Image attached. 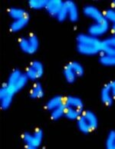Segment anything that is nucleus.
<instances>
[{
	"label": "nucleus",
	"instance_id": "obj_11",
	"mask_svg": "<svg viewBox=\"0 0 115 149\" xmlns=\"http://www.w3.org/2000/svg\"><path fill=\"white\" fill-rule=\"evenodd\" d=\"M63 6H64V2L61 0H49L47 2V5L45 9L47 11L49 15L56 18Z\"/></svg>",
	"mask_w": 115,
	"mask_h": 149
},
{
	"label": "nucleus",
	"instance_id": "obj_22",
	"mask_svg": "<svg viewBox=\"0 0 115 149\" xmlns=\"http://www.w3.org/2000/svg\"><path fill=\"white\" fill-rule=\"evenodd\" d=\"M64 111H65V104H62V106L54 109L51 111V117L53 120H58L61 118L64 117Z\"/></svg>",
	"mask_w": 115,
	"mask_h": 149
},
{
	"label": "nucleus",
	"instance_id": "obj_15",
	"mask_svg": "<svg viewBox=\"0 0 115 149\" xmlns=\"http://www.w3.org/2000/svg\"><path fill=\"white\" fill-rule=\"evenodd\" d=\"M64 104L74 109L84 111V104L81 98L76 96H68L65 97Z\"/></svg>",
	"mask_w": 115,
	"mask_h": 149
},
{
	"label": "nucleus",
	"instance_id": "obj_1",
	"mask_svg": "<svg viewBox=\"0 0 115 149\" xmlns=\"http://www.w3.org/2000/svg\"><path fill=\"white\" fill-rule=\"evenodd\" d=\"M28 79L25 73L19 69L13 70L9 74L8 80L0 89V106L3 110L10 107L16 93L26 87Z\"/></svg>",
	"mask_w": 115,
	"mask_h": 149
},
{
	"label": "nucleus",
	"instance_id": "obj_10",
	"mask_svg": "<svg viewBox=\"0 0 115 149\" xmlns=\"http://www.w3.org/2000/svg\"><path fill=\"white\" fill-rule=\"evenodd\" d=\"M101 54L115 56V36H112L102 40Z\"/></svg>",
	"mask_w": 115,
	"mask_h": 149
},
{
	"label": "nucleus",
	"instance_id": "obj_18",
	"mask_svg": "<svg viewBox=\"0 0 115 149\" xmlns=\"http://www.w3.org/2000/svg\"><path fill=\"white\" fill-rule=\"evenodd\" d=\"M44 94H45V92H44V89H43L42 84L39 83V82H36L32 86L29 95L32 98L38 99V98H42L44 96Z\"/></svg>",
	"mask_w": 115,
	"mask_h": 149
},
{
	"label": "nucleus",
	"instance_id": "obj_12",
	"mask_svg": "<svg viewBox=\"0 0 115 149\" xmlns=\"http://www.w3.org/2000/svg\"><path fill=\"white\" fill-rule=\"evenodd\" d=\"M100 99L104 104L106 106H111L112 105L114 102V98L111 94V89H110V86L109 84L107 83L101 89V92H100Z\"/></svg>",
	"mask_w": 115,
	"mask_h": 149
},
{
	"label": "nucleus",
	"instance_id": "obj_7",
	"mask_svg": "<svg viewBox=\"0 0 115 149\" xmlns=\"http://www.w3.org/2000/svg\"><path fill=\"white\" fill-rule=\"evenodd\" d=\"M110 29V23L107 20L100 22H94L88 28V34L99 38L104 36Z\"/></svg>",
	"mask_w": 115,
	"mask_h": 149
},
{
	"label": "nucleus",
	"instance_id": "obj_21",
	"mask_svg": "<svg viewBox=\"0 0 115 149\" xmlns=\"http://www.w3.org/2000/svg\"><path fill=\"white\" fill-rule=\"evenodd\" d=\"M47 2V0H30L28 1V6L31 9L34 10L45 9Z\"/></svg>",
	"mask_w": 115,
	"mask_h": 149
},
{
	"label": "nucleus",
	"instance_id": "obj_27",
	"mask_svg": "<svg viewBox=\"0 0 115 149\" xmlns=\"http://www.w3.org/2000/svg\"><path fill=\"white\" fill-rule=\"evenodd\" d=\"M109 86H110V89H111V94L113 96L114 100H115V81H112L109 82Z\"/></svg>",
	"mask_w": 115,
	"mask_h": 149
},
{
	"label": "nucleus",
	"instance_id": "obj_2",
	"mask_svg": "<svg viewBox=\"0 0 115 149\" xmlns=\"http://www.w3.org/2000/svg\"><path fill=\"white\" fill-rule=\"evenodd\" d=\"M102 40L90 34H80L77 37V50L84 56H94L101 54Z\"/></svg>",
	"mask_w": 115,
	"mask_h": 149
},
{
	"label": "nucleus",
	"instance_id": "obj_24",
	"mask_svg": "<svg viewBox=\"0 0 115 149\" xmlns=\"http://www.w3.org/2000/svg\"><path fill=\"white\" fill-rule=\"evenodd\" d=\"M69 66L72 68L73 71L75 72V74H77L78 77H81L84 74L85 70H84L83 66L81 65L79 62H71L69 63Z\"/></svg>",
	"mask_w": 115,
	"mask_h": 149
},
{
	"label": "nucleus",
	"instance_id": "obj_25",
	"mask_svg": "<svg viewBox=\"0 0 115 149\" xmlns=\"http://www.w3.org/2000/svg\"><path fill=\"white\" fill-rule=\"evenodd\" d=\"M105 18L106 20L109 23H111L112 25L115 24V9H107L104 13Z\"/></svg>",
	"mask_w": 115,
	"mask_h": 149
},
{
	"label": "nucleus",
	"instance_id": "obj_13",
	"mask_svg": "<svg viewBox=\"0 0 115 149\" xmlns=\"http://www.w3.org/2000/svg\"><path fill=\"white\" fill-rule=\"evenodd\" d=\"M29 22V16L27 15L26 17L21 19L13 20V22L10 24V30L13 32H18L26 28Z\"/></svg>",
	"mask_w": 115,
	"mask_h": 149
},
{
	"label": "nucleus",
	"instance_id": "obj_30",
	"mask_svg": "<svg viewBox=\"0 0 115 149\" xmlns=\"http://www.w3.org/2000/svg\"><path fill=\"white\" fill-rule=\"evenodd\" d=\"M114 149H115V146H114Z\"/></svg>",
	"mask_w": 115,
	"mask_h": 149
},
{
	"label": "nucleus",
	"instance_id": "obj_16",
	"mask_svg": "<svg viewBox=\"0 0 115 149\" xmlns=\"http://www.w3.org/2000/svg\"><path fill=\"white\" fill-rule=\"evenodd\" d=\"M83 111L78 110V109H74L70 106H68L65 104V111H64V118H66L67 119L75 121L79 118V116L81 115V113Z\"/></svg>",
	"mask_w": 115,
	"mask_h": 149
},
{
	"label": "nucleus",
	"instance_id": "obj_5",
	"mask_svg": "<svg viewBox=\"0 0 115 149\" xmlns=\"http://www.w3.org/2000/svg\"><path fill=\"white\" fill-rule=\"evenodd\" d=\"M19 47L26 54L35 53L39 47V41L35 35H29L26 37H21L19 42Z\"/></svg>",
	"mask_w": 115,
	"mask_h": 149
},
{
	"label": "nucleus",
	"instance_id": "obj_4",
	"mask_svg": "<svg viewBox=\"0 0 115 149\" xmlns=\"http://www.w3.org/2000/svg\"><path fill=\"white\" fill-rule=\"evenodd\" d=\"M22 140L27 148L37 149L42 144L43 132L41 129H36L32 133L26 132L22 135Z\"/></svg>",
	"mask_w": 115,
	"mask_h": 149
},
{
	"label": "nucleus",
	"instance_id": "obj_9",
	"mask_svg": "<svg viewBox=\"0 0 115 149\" xmlns=\"http://www.w3.org/2000/svg\"><path fill=\"white\" fill-rule=\"evenodd\" d=\"M64 6L68 13V19L71 22H77L79 18V11L76 3L73 1L68 0L64 2Z\"/></svg>",
	"mask_w": 115,
	"mask_h": 149
},
{
	"label": "nucleus",
	"instance_id": "obj_14",
	"mask_svg": "<svg viewBox=\"0 0 115 149\" xmlns=\"http://www.w3.org/2000/svg\"><path fill=\"white\" fill-rule=\"evenodd\" d=\"M64 101H65V97H63L62 95L54 96L50 98L46 103V109L48 111H51L54 109H57L58 107L62 106V104H64Z\"/></svg>",
	"mask_w": 115,
	"mask_h": 149
},
{
	"label": "nucleus",
	"instance_id": "obj_20",
	"mask_svg": "<svg viewBox=\"0 0 115 149\" xmlns=\"http://www.w3.org/2000/svg\"><path fill=\"white\" fill-rule=\"evenodd\" d=\"M99 62L105 66H115V56L101 54L99 58Z\"/></svg>",
	"mask_w": 115,
	"mask_h": 149
},
{
	"label": "nucleus",
	"instance_id": "obj_28",
	"mask_svg": "<svg viewBox=\"0 0 115 149\" xmlns=\"http://www.w3.org/2000/svg\"><path fill=\"white\" fill-rule=\"evenodd\" d=\"M111 33L112 36H115V24L111 26Z\"/></svg>",
	"mask_w": 115,
	"mask_h": 149
},
{
	"label": "nucleus",
	"instance_id": "obj_26",
	"mask_svg": "<svg viewBox=\"0 0 115 149\" xmlns=\"http://www.w3.org/2000/svg\"><path fill=\"white\" fill-rule=\"evenodd\" d=\"M56 19L59 22H64V20H66L68 19V13H67L66 9H65L64 6H63L62 9L60 10V12L56 16Z\"/></svg>",
	"mask_w": 115,
	"mask_h": 149
},
{
	"label": "nucleus",
	"instance_id": "obj_8",
	"mask_svg": "<svg viewBox=\"0 0 115 149\" xmlns=\"http://www.w3.org/2000/svg\"><path fill=\"white\" fill-rule=\"evenodd\" d=\"M84 15L87 16V18L92 19L94 22H100L106 20L105 18L104 13L98 9L97 7L89 5V6H86L83 9Z\"/></svg>",
	"mask_w": 115,
	"mask_h": 149
},
{
	"label": "nucleus",
	"instance_id": "obj_19",
	"mask_svg": "<svg viewBox=\"0 0 115 149\" xmlns=\"http://www.w3.org/2000/svg\"><path fill=\"white\" fill-rule=\"evenodd\" d=\"M64 76L65 78V80L68 83H74L77 79V74L73 71V69L71 68L69 65H67L64 68Z\"/></svg>",
	"mask_w": 115,
	"mask_h": 149
},
{
	"label": "nucleus",
	"instance_id": "obj_23",
	"mask_svg": "<svg viewBox=\"0 0 115 149\" xmlns=\"http://www.w3.org/2000/svg\"><path fill=\"white\" fill-rule=\"evenodd\" d=\"M105 146L107 149H114L115 146V131H111L107 136Z\"/></svg>",
	"mask_w": 115,
	"mask_h": 149
},
{
	"label": "nucleus",
	"instance_id": "obj_6",
	"mask_svg": "<svg viewBox=\"0 0 115 149\" xmlns=\"http://www.w3.org/2000/svg\"><path fill=\"white\" fill-rule=\"evenodd\" d=\"M26 75L31 81H36L44 74V66L39 61H33L26 69Z\"/></svg>",
	"mask_w": 115,
	"mask_h": 149
},
{
	"label": "nucleus",
	"instance_id": "obj_17",
	"mask_svg": "<svg viewBox=\"0 0 115 149\" xmlns=\"http://www.w3.org/2000/svg\"><path fill=\"white\" fill-rule=\"evenodd\" d=\"M8 14L13 20H17V19H21L27 16L28 13L25 9H21V8H10L8 11Z\"/></svg>",
	"mask_w": 115,
	"mask_h": 149
},
{
	"label": "nucleus",
	"instance_id": "obj_29",
	"mask_svg": "<svg viewBox=\"0 0 115 149\" xmlns=\"http://www.w3.org/2000/svg\"><path fill=\"white\" fill-rule=\"evenodd\" d=\"M112 6H113V9H115V1H114L113 3H112Z\"/></svg>",
	"mask_w": 115,
	"mask_h": 149
},
{
	"label": "nucleus",
	"instance_id": "obj_3",
	"mask_svg": "<svg viewBox=\"0 0 115 149\" xmlns=\"http://www.w3.org/2000/svg\"><path fill=\"white\" fill-rule=\"evenodd\" d=\"M76 121L78 130L84 134H88L98 128V117L91 111H83Z\"/></svg>",
	"mask_w": 115,
	"mask_h": 149
}]
</instances>
